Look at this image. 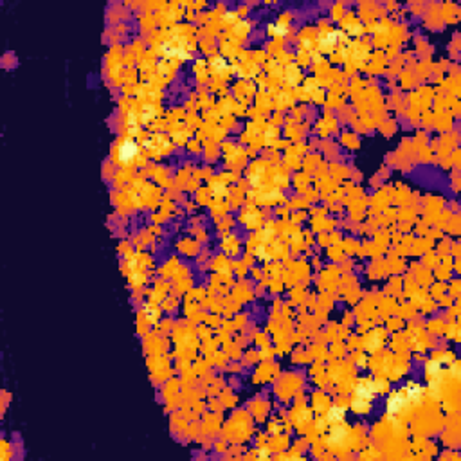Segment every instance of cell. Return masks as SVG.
<instances>
[{
	"label": "cell",
	"instance_id": "1",
	"mask_svg": "<svg viewBox=\"0 0 461 461\" xmlns=\"http://www.w3.org/2000/svg\"><path fill=\"white\" fill-rule=\"evenodd\" d=\"M135 155H137V144L133 141H125L119 146V159H121V163L128 164L132 159H135Z\"/></svg>",
	"mask_w": 461,
	"mask_h": 461
}]
</instances>
